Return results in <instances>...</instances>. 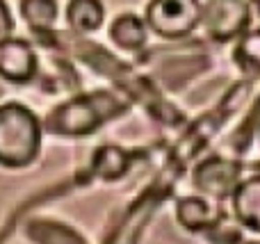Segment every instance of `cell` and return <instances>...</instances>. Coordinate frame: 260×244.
<instances>
[{"mask_svg": "<svg viewBox=\"0 0 260 244\" xmlns=\"http://www.w3.org/2000/svg\"><path fill=\"white\" fill-rule=\"evenodd\" d=\"M39 151V123L27 108L16 103L0 105V162L23 167Z\"/></svg>", "mask_w": 260, "mask_h": 244, "instance_id": "6da1fadb", "label": "cell"}, {"mask_svg": "<svg viewBox=\"0 0 260 244\" xmlns=\"http://www.w3.org/2000/svg\"><path fill=\"white\" fill-rule=\"evenodd\" d=\"M201 23L199 0H151L146 25L165 39H180Z\"/></svg>", "mask_w": 260, "mask_h": 244, "instance_id": "7a4b0ae2", "label": "cell"}, {"mask_svg": "<svg viewBox=\"0 0 260 244\" xmlns=\"http://www.w3.org/2000/svg\"><path fill=\"white\" fill-rule=\"evenodd\" d=\"M249 21L247 0H210L201 7V23H206V32L215 41H231L242 34Z\"/></svg>", "mask_w": 260, "mask_h": 244, "instance_id": "3957f363", "label": "cell"}, {"mask_svg": "<svg viewBox=\"0 0 260 244\" xmlns=\"http://www.w3.org/2000/svg\"><path fill=\"white\" fill-rule=\"evenodd\" d=\"M101 110L94 98H80L62 105L55 112V119H50V128L59 132H71V135H82L99 126Z\"/></svg>", "mask_w": 260, "mask_h": 244, "instance_id": "277c9868", "label": "cell"}, {"mask_svg": "<svg viewBox=\"0 0 260 244\" xmlns=\"http://www.w3.org/2000/svg\"><path fill=\"white\" fill-rule=\"evenodd\" d=\"M37 57L25 41L7 39L0 46V76L9 82H27L35 76Z\"/></svg>", "mask_w": 260, "mask_h": 244, "instance_id": "5b68a950", "label": "cell"}, {"mask_svg": "<svg viewBox=\"0 0 260 244\" xmlns=\"http://www.w3.org/2000/svg\"><path fill=\"white\" fill-rule=\"evenodd\" d=\"M233 203L240 222L244 226H249L251 231L260 233V176L249 178L247 183H242L235 190Z\"/></svg>", "mask_w": 260, "mask_h": 244, "instance_id": "8992f818", "label": "cell"}, {"mask_svg": "<svg viewBox=\"0 0 260 244\" xmlns=\"http://www.w3.org/2000/svg\"><path fill=\"white\" fill-rule=\"evenodd\" d=\"M112 41L123 50H139L144 48L148 39L146 25L142 23V18L133 16V14H123L117 21L112 23V30H110Z\"/></svg>", "mask_w": 260, "mask_h": 244, "instance_id": "52a82bcc", "label": "cell"}, {"mask_svg": "<svg viewBox=\"0 0 260 244\" xmlns=\"http://www.w3.org/2000/svg\"><path fill=\"white\" fill-rule=\"evenodd\" d=\"M103 5L99 0H71L67 9V18L76 30L80 32H94L103 23Z\"/></svg>", "mask_w": 260, "mask_h": 244, "instance_id": "ba28073f", "label": "cell"}, {"mask_svg": "<svg viewBox=\"0 0 260 244\" xmlns=\"http://www.w3.org/2000/svg\"><path fill=\"white\" fill-rule=\"evenodd\" d=\"M21 14L32 27L46 30L55 23L57 5L55 0H21Z\"/></svg>", "mask_w": 260, "mask_h": 244, "instance_id": "9c48e42d", "label": "cell"}, {"mask_svg": "<svg viewBox=\"0 0 260 244\" xmlns=\"http://www.w3.org/2000/svg\"><path fill=\"white\" fill-rule=\"evenodd\" d=\"M178 217L185 226L189 228H206L215 222V215H212L210 205L201 199H185L178 205Z\"/></svg>", "mask_w": 260, "mask_h": 244, "instance_id": "30bf717a", "label": "cell"}, {"mask_svg": "<svg viewBox=\"0 0 260 244\" xmlns=\"http://www.w3.org/2000/svg\"><path fill=\"white\" fill-rule=\"evenodd\" d=\"M235 55H238L240 64L260 71V27L258 30H249L247 34L242 37Z\"/></svg>", "mask_w": 260, "mask_h": 244, "instance_id": "8fae6325", "label": "cell"}, {"mask_svg": "<svg viewBox=\"0 0 260 244\" xmlns=\"http://www.w3.org/2000/svg\"><path fill=\"white\" fill-rule=\"evenodd\" d=\"M9 34H12V16H9L7 5L0 0V46L9 39Z\"/></svg>", "mask_w": 260, "mask_h": 244, "instance_id": "7c38bea8", "label": "cell"}, {"mask_svg": "<svg viewBox=\"0 0 260 244\" xmlns=\"http://www.w3.org/2000/svg\"><path fill=\"white\" fill-rule=\"evenodd\" d=\"M3 82H5V78L0 76V96H3V91H5V85H3Z\"/></svg>", "mask_w": 260, "mask_h": 244, "instance_id": "4fadbf2b", "label": "cell"}]
</instances>
